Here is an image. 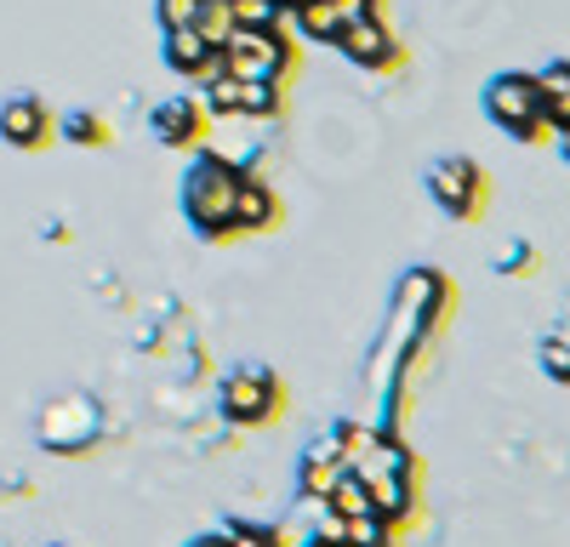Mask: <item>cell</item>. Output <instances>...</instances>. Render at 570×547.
<instances>
[{
  "mask_svg": "<svg viewBox=\"0 0 570 547\" xmlns=\"http://www.w3.org/2000/svg\"><path fill=\"white\" fill-rule=\"evenodd\" d=\"M240 177H246L240 166H228L217 155H200L195 166H188V177H183V211H188V222H195L206 240L234 235V195H240Z\"/></svg>",
  "mask_w": 570,
  "mask_h": 547,
  "instance_id": "obj_1",
  "label": "cell"
},
{
  "mask_svg": "<svg viewBox=\"0 0 570 547\" xmlns=\"http://www.w3.org/2000/svg\"><path fill=\"white\" fill-rule=\"evenodd\" d=\"M485 115H491L508 137H519V143H537V137L553 131L537 74H502V80H491V86H485Z\"/></svg>",
  "mask_w": 570,
  "mask_h": 547,
  "instance_id": "obj_2",
  "label": "cell"
},
{
  "mask_svg": "<svg viewBox=\"0 0 570 547\" xmlns=\"http://www.w3.org/2000/svg\"><path fill=\"white\" fill-rule=\"evenodd\" d=\"M285 40L279 29H240L234 23V34L223 40V69L234 80H279L285 74Z\"/></svg>",
  "mask_w": 570,
  "mask_h": 547,
  "instance_id": "obj_3",
  "label": "cell"
},
{
  "mask_svg": "<svg viewBox=\"0 0 570 547\" xmlns=\"http://www.w3.org/2000/svg\"><path fill=\"white\" fill-rule=\"evenodd\" d=\"M428 195H434V206L445 217L473 222V217H480V206H485V177H480V166H473V160L445 155V160L428 166Z\"/></svg>",
  "mask_w": 570,
  "mask_h": 547,
  "instance_id": "obj_4",
  "label": "cell"
},
{
  "mask_svg": "<svg viewBox=\"0 0 570 547\" xmlns=\"http://www.w3.org/2000/svg\"><path fill=\"white\" fill-rule=\"evenodd\" d=\"M331 46H337L348 63H360V69H394L400 63V46H394V34L383 29L376 12H360L354 23H343Z\"/></svg>",
  "mask_w": 570,
  "mask_h": 547,
  "instance_id": "obj_5",
  "label": "cell"
},
{
  "mask_svg": "<svg viewBox=\"0 0 570 547\" xmlns=\"http://www.w3.org/2000/svg\"><path fill=\"white\" fill-rule=\"evenodd\" d=\"M279 405V382L268 377V371H234L228 382H223V417L228 422H263L268 410Z\"/></svg>",
  "mask_w": 570,
  "mask_h": 547,
  "instance_id": "obj_6",
  "label": "cell"
},
{
  "mask_svg": "<svg viewBox=\"0 0 570 547\" xmlns=\"http://www.w3.org/2000/svg\"><path fill=\"white\" fill-rule=\"evenodd\" d=\"M91 434H98V405L91 399H58L40 422V439L52 450H80Z\"/></svg>",
  "mask_w": 570,
  "mask_h": 547,
  "instance_id": "obj_7",
  "label": "cell"
},
{
  "mask_svg": "<svg viewBox=\"0 0 570 547\" xmlns=\"http://www.w3.org/2000/svg\"><path fill=\"white\" fill-rule=\"evenodd\" d=\"M360 12H371V0H303V7H292V18H297V29L308 34V40H337V29L343 23H354Z\"/></svg>",
  "mask_w": 570,
  "mask_h": 547,
  "instance_id": "obj_8",
  "label": "cell"
},
{
  "mask_svg": "<svg viewBox=\"0 0 570 547\" xmlns=\"http://www.w3.org/2000/svg\"><path fill=\"white\" fill-rule=\"evenodd\" d=\"M206 131V109H200V98H171V103H160L155 109V137L160 143H195V137Z\"/></svg>",
  "mask_w": 570,
  "mask_h": 547,
  "instance_id": "obj_9",
  "label": "cell"
},
{
  "mask_svg": "<svg viewBox=\"0 0 570 547\" xmlns=\"http://www.w3.org/2000/svg\"><path fill=\"white\" fill-rule=\"evenodd\" d=\"M0 137H7V143H18V149L46 143V103H40V98L0 103Z\"/></svg>",
  "mask_w": 570,
  "mask_h": 547,
  "instance_id": "obj_10",
  "label": "cell"
},
{
  "mask_svg": "<svg viewBox=\"0 0 570 547\" xmlns=\"http://www.w3.org/2000/svg\"><path fill=\"white\" fill-rule=\"evenodd\" d=\"M371 490V514H383L394 530L411 519V508H416V490H411V474H389V479H371L365 485Z\"/></svg>",
  "mask_w": 570,
  "mask_h": 547,
  "instance_id": "obj_11",
  "label": "cell"
},
{
  "mask_svg": "<svg viewBox=\"0 0 570 547\" xmlns=\"http://www.w3.org/2000/svg\"><path fill=\"white\" fill-rule=\"evenodd\" d=\"M212 52H217V46H212V40L195 29V23H177V29H166V63H171L177 74H200Z\"/></svg>",
  "mask_w": 570,
  "mask_h": 547,
  "instance_id": "obj_12",
  "label": "cell"
},
{
  "mask_svg": "<svg viewBox=\"0 0 570 547\" xmlns=\"http://www.w3.org/2000/svg\"><path fill=\"white\" fill-rule=\"evenodd\" d=\"M537 86H542V103H548V126L570 131V63H548L537 74Z\"/></svg>",
  "mask_w": 570,
  "mask_h": 547,
  "instance_id": "obj_13",
  "label": "cell"
},
{
  "mask_svg": "<svg viewBox=\"0 0 570 547\" xmlns=\"http://www.w3.org/2000/svg\"><path fill=\"white\" fill-rule=\"evenodd\" d=\"M274 222V195L263 182L240 177V195H234V228H268Z\"/></svg>",
  "mask_w": 570,
  "mask_h": 547,
  "instance_id": "obj_14",
  "label": "cell"
},
{
  "mask_svg": "<svg viewBox=\"0 0 570 547\" xmlns=\"http://www.w3.org/2000/svg\"><path fill=\"white\" fill-rule=\"evenodd\" d=\"M228 12L240 29H279L292 18V7H279V0H228Z\"/></svg>",
  "mask_w": 570,
  "mask_h": 547,
  "instance_id": "obj_15",
  "label": "cell"
},
{
  "mask_svg": "<svg viewBox=\"0 0 570 547\" xmlns=\"http://www.w3.org/2000/svg\"><path fill=\"white\" fill-rule=\"evenodd\" d=\"M325 501H331V508H337L343 519L371 514V490H365V479H360V474H348V468H343V479H337V485L325 490Z\"/></svg>",
  "mask_w": 570,
  "mask_h": 547,
  "instance_id": "obj_16",
  "label": "cell"
},
{
  "mask_svg": "<svg viewBox=\"0 0 570 547\" xmlns=\"http://www.w3.org/2000/svg\"><path fill=\"white\" fill-rule=\"evenodd\" d=\"M274 109H279V80H240V109H234V115L268 120Z\"/></svg>",
  "mask_w": 570,
  "mask_h": 547,
  "instance_id": "obj_17",
  "label": "cell"
},
{
  "mask_svg": "<svg viewBox=\"0 0 570 547\" xmlns=\"http://www.w3.org/2000/svg\"><path fill=\"white\" fill-rule=\"evenodd\" d=\"M337 434H343V468H354L389 428H383V422H337Z\"/></svg>",
  "mask_w": 570,
  "mask_h": 547,
  "instance_id": "obj_18",
  "label": "cell"
},
{
  "mask_svg": "<svg viewBox=\"0 0 570 547\" xmlns=\"http://www.w3.org/2000/svg\"><path fill=\"white\" fill-rule=\"evenodd\" d=\"M348 547H394V525L383 514H354L348 519Z\"/></svg>",
  "mask_w": 570,
  "mask_h": 547,
  "instance_id": "obj_19",
  "label": "cell"
},
{
  "mask_svg": "<svg viewBox=\"0 0 570 547\" xmlns=\"http://www.w3.org/2000/svg\"><path fill=\"white\" fill-rule=\"evenodd\" d=\"M195 29H200L212 46H223V40L234 34V12H228V0H206L200 18H195Z\"/></svg>",
  "mask_w": 570,
  "mask_h": 547,
  "instance_id": "obj_20",
  "label": "cell"
},
{
  "mask_svg": "<svg viewBox=\"0 0 570 547\" xmlns=\"http://www.w3.org/2000/svg\"><path fill=\"white\" fill-rule=\"evenodd\" d=\"M217 536L228 547H274V525H252V519H228Z\"/></svg>",
  "mask_w": 570,
  "mask_h": 547,
  "instance_id": "obj_21",
  "label": "cell"
},
{
  "mask_svg": "<svg viewBox=\"0 0 570 547\" xmlns=\"http://www.w3.org/2000/svg\"><path fill=\"white\" fill-rule=\"evenodd\" d=\"M343 479V463H303V474H297V490L303 496H325L331 485Z\"/></svg>",
  "mask_w": 570,
  "mask_h": 547,
  "instance_id": "obj_22",
  "label": "cell"
},
{
  "mask_svg": "<svg viewBox=\"0 0 570 547\" xmlns=\"http://www.w3.org/2000/svg\"><path fill=\"white\" fill-rule=\"evenodd\" d=\"M200 7L206 0H160V18H166V29H177V23H195Z\"/></svg>",
  "mask_w": 570,
  "mask_h": 547,
  "instance_id": "obj_23",
  "label": "cell"
},
{
  "mask_svg": "<svg viewBox=\"0 0 570 547\" xmlns=\"http://www.w3.org/2000/svg\"><path fill=\"white\" fill-rule=\"evenodd\" d=\"M497 268H502V274H525V268H531V246H525V240H513V246L497 257Z\"/></svg>",
  "mask_w": 570,
  "mask_h": 547,
  "instance_id": "obj_24",
  "label": "cell"
},
{
  "mask_svg": "<svg viewBox=\"0 0 570 547\" xmlns=\"http://www.w3.org/2000/svg\"><path fill=\"white\" fill-rule=\"evenodd\" d=\"M69 137H75V143H98L104 126H98V120H86V115H75V120H69Z\"/></svg>",
  "mask_w": 570,
  "mask_h": 547,
  "instance_id": "obj_25",
  "label": "cell"
},
{
  "mask_svg": "<svg viewBox=\"0 0 570 547\" xmlns=\"http://www.w3.org/2000/svg\"><path fill=\"white\" fill-rule=\"evenodd\" d=\"M188 547H228V541H223V536L212 530V536H200V541H188Z\"/></svg>",
  "mask_w": 570,
  "mask_h": 547,
  "instance_id": "obj_26",
  "label": "cell"
},
{
  "mask_svg": "<svg viewBox=\"0 0 570 547\" xmlns=\"http://www.w3.org/2000/svg\"><path fill=\"white\" fill-rule=\"evenodd\" d=\"M274 547H279V541H274Z\"/></svg>",
  "mask_w": 570,
  "mask_h": 547,
  "instance_id": "obj_27",
  "label": "cell"
}]
</instances>
